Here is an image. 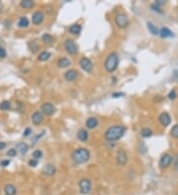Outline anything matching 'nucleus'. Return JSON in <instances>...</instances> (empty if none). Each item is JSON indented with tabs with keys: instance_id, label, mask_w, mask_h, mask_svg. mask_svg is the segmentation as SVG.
<instances>
[{
	"instance_id": "nucleus-1",
	"label": "nucleus",
	"mask_w": 178,
	"mask_h": 195,
	"mask_svg": "<svg viewBox=\"0 0 178 195\" xmlns=\"http://www.w3.org/2000/svg\"><path fill=\"white\" fill-rule=\"evenodd\" d=\"M127 128L123 125H114L109 127L106 131H105L104 137L108 142H112V141H117L121 139L124 134H125Z\"/></svg>"
},
{
	"instance_id": "nucleus-2",
	"label": "nucleus",
	"mask_w": 178,
	"mask_h": 195,
	"mask_svg": "<svg viewBox=\"0 0 178 195\" xmlns=\"http://www.w3.org/2000/svg\"><path fill=\"white\" fill-rule=\"evenodd\" d=\"M71 159L77 165L84 164V162H88L89 159H90V152H89L88 149L85 148L75 149L71 154Z\"/></svg>"
},
{
	"instance_id": "nucleus-3",
	"label": "nucleus",
	"mask_w": 178,
	"mask_h": 195,
	"mask_svg": "<svg viewBox=\"0 0 178 195\" xmlns=\"http://www.w3.org/2000/svg\"><path fill=\"white\" fill-rule=\"evenodd\" d=\"M118 64H119L118 53L115 52V51H113V52L109 53V55H108L106 59H105V62H104L105 70L109 73H113L116 69H117Z\"/></svg>"
},
{
	"instance_id": "nucleus-4",
	"label": "nucleus",
	"mask_w": 178,
	"mask_h": 195,
	"mask_svg": "<svg viewBox=\"0 0 178 195\" xmlns=\"http://www.w3.org/2000/svg\"><path fill=\"white\" fill-rule=\"evenodd\" d=\"M115 23L119 28L125 29L130 25V20H129L128 16L126 14H124V13H119L115 17Z\"/></svg>"
},
{
	"instance_id": "nucleus-5",
	"label": "nucleus",
	"mask_w": 178,
	"mask_h": 195,
	"mask_svg": "<svg viewBox=\"0 0 178 195\" xmlns=\"http://www.w3.org/2000/svg\"><path fill=\"white\" fill-rule=\"evenodd\" d=\"M64 49L69 55H75L78 52V47L75 42L71 39H67L63 43Z\"/></svg>"
},
{
	"instance_id": "nucleus-6",
	"label": "nucleus",
	"mask_w": 178,
	"mask_h": 195,
	"mask_svg": "<svg viewBox=\"0 0 178 195\" xmlns=\"http://www.w3.org/2000/svg\"><path fill=\"white\" fill-rule=\"evenodd\" d=\"M78 185H79L80 192L82 194L90 193L91 187H92V182H91L90 179H88V178H81L79 180V182H78Z\"/></svg>"
},
{
	"instance_id": "nucleus-7",
	"label": "nucleus",
	"mask_w": 178,
	"mask_h": 195,
	"mask_svg": "<svg viewBox=\"0 0 178 195\" xmlns=\"http://www.w3.org/2000/svg\"><path fill=\"white\" fill-rule=\"evenodd\" d=\"M116 159H117V162L119 166H125L127 165V162H128V154H127V152L124 150V149H120V150H118L117 152V156H116Z\"/></svg>"
},
{
	"instance_id": "nucleus-8",
	"label": "nucleus",
	"mask_w": 178,
	"mask_h": 195,
	"mask_svg": "<svg viewBox=\"0 0 178 195\" xmlns=\"http://www.w3.org/2000/svg\"><path fill=\"white\" fill-rule=\"evenodd\" d=\"M41 112L44 115H53L56 112V107L52 102H44L41 107Z\"/></svg>"
},
{
	"instance_id": "nucleus-9",
	"label": "nucleus",
	"mask_w": 178,
	"mask_h": 195,
	"mask_svg": "<svg viewBox=\"0 0 178 195\" xmlns=\"http://www.w3.org/2000/svg\"><path fill=\"white\" fill-rule=\"evenodd\" d=\"M79 65H80V67H81V69L83 70V71H85V72H87V73H90L91 71H92V69H93L92 62H91L90 59L87 58V57L80 58Z\"/></svg>"
},
{
	"instance_id": "nucleus-10",
	"label": "nucleus",
	"mask_w": 178,
	"mask_h": 195,
	"mask_svg": "<svg viewBox=\"0 0 178 195\" xmlns=\"http://www.w3.org/2000/svg\"><path fill=\"white\" fill-rule=\"evenodd\" d=\"M44 19H45V14L42 11H36L33 14V16H32V22L36 26L41 25L43 22H44Z\"/></svg>"
},
{
	"instance_id": "nucleus-11",
	"label": "nucleus",
	"mask_w": 178,
	"mask_h": 195,
	"mask_svg": "<svg viewBox=\"0 0 178 195\" xmlns=\"http://www.w3.org/2000/svg\"><path fill=\"white\" fill-rule=\"evenodd\" d=\"M32 122L34 125H40L44 121V114L42 113L41 110H37L32 114Z\"/></svg>"
},
{
	"instance_id": "nucleus-12",
	"label": "nucleus",
	"mask_w": 178,
	"mask_h": 195,
	"mask_svg": "<svg viewBox=\"0 0 178 195\" xmlns=\"http://www.w3.org/2000/svg\"><path fill=\"white\" fill-rule=\"evenodd\" d=\"M171 162H172V157L169 154H164L159 160V167H162V169H166V167L170 166Z\"/></svg>"
},
{
	"instance_id": "nucleus-13",
	"label": "nucleus",
	"mask_w": 178,
	"mask_h": 195,
	"mask_svg": "<svg viewBox=\"0 0 178 195\" xmlns=\"http://www.w3.org/2000/svg\"><path fill=\"white\" fill-rule=\"evenodd\" d=\"M78 77V72L75 69H69L64 73V79L68 82H73L77 79Z\"/></svg>"
},
{
	"instance_id": "nucleus-14",
	"label": "nucleus",
	"mask_w": 178,
	"mask_h": 195,
	"mask_svg": "<svg viewBox=\"0 0 178 195\" xmlns=\"http://www.w3.org/2000/svg\"><path fill=\"white\" fill-rule=\"evenodd\" d=\"M158 120H159L160 124L164 127L168 126L171 122V117L170 115L168 114L167 112H162L161 114L158 116Z\"/></svg>"
},
{
	"instance_id": "nucleus-15",
	"label": "nucleus",
	"mask_w": 178,
	"mask_h": 195,
	"mask_svg": "<svg viewBox=\"0 0 178 195\" xmlns=\"http://www.w3.org/2000/svg\"><path fill=\"white\" fill-rule=\"evenodd\" d=\"M56 172V167L53 166V164L46 165V166L44 167V169H43V173L47 175V177H53V175H55Z\"/></svg>"
},
{
	"instance_id": "nucleus-16",
	"label": "nucleus",
	"mask_w": 178,
	"mask_h": 195,
	"mask_svg": "<svg viewBox=\"0 0 178 195\" xmlns=\"http://www.w3.org/2000/svg\"><path fill=\"white\" fill-rule=\"evenodd\" d=\"M86 127L88 129H94L98 126L99 124V120L97 117H94V116H91V117H88L87 120H86Z\"/></svg>"
},
{
	"instance_id": "nucleus-17",
	"label": "nucleus",
	"mask_w": 178,
	"mask_h": 195,
	"mask_svg": "<svg viewBox=\"0 0 178 195\" xmlns=\"http://www.w3.org/2000/svg\"><path fill=\"white\" fill-rule=\"evenodd\" d=\"M81 31H82V27L81 25H79V24H74V25L69 27L68 29V32H70L71 35H73V36H78V35L81 32Z\"/></svg>"
},
{
	"instance_id": "nucleus-18",
	"label": "nucleus",
	"mask_w": 178,
	"mask_h": 195,
	"mask_svg": "<svg viewBox=\"0 0 178 195\" xmlns=\"http://www.w3.org/2000/svg\"><path fill=\"white\" fill-rule=\"evenodd\" d=\"M4 193L6 195H16L17 193V188L13 184H6L4 186Z\"/></svg>"
},
{
	"instance_id": "nucleus-19",
	"label": "nucleus",
	"mask_w": 178,
	"mask_h": 195,
	"mask_svg": "<svg viewBox=\"0 0 178 195\" xmlns=\"http://www.w3.org/2000/svg\"><path fill=\"white\" fill-rule=\"evenodd\" d=\"M77 138L80 141H82V142H86V141L88 140V138H89V134H88L87 130H85V129H83V128L78 130Z\"/></svg>"
},
{
	"instance_id": "nucleus-20",
	"label": "nucleus",
	"mask_w": 178,
	"mask_h": 195,
	"mask_svg": "<svg viewBox=\"0 0 178 195\" xmlns=\"http://www.w3.org/2000/svg\"><path fill=\"white\" fill-rule=\"evenodd\" d=\"M69 65H70V60H69L68 58L66 57H61L58 59V66L59 68L63 69V68H66V67H68Z\"/></svg>"
},
{
	"instance_id": "nucleus-21",
	"label": "nucleus",
	"mask_w": 178,
	"mask_h": 195,
	"mask_svg": "<svg viewBox=\"0 0 178 195\" xmlns=\"http://www.w3.org/2000/svg\"><path fill=\"white\" fill-rule=\"evenodd\" d=\"M17 150L20 152L21 155H26L27 153H28V150H29V146L28 144H26V143L24 142H21L19 143V144L17 145Z\"/></svg>"
},
{
	"instance_id": "nucleus-22",
	"label": "nucleus",
	"mask_w": 178,
	"mask_h": 195,
	"mask_svg": "<svg viewBox=\"0 0 178 195\" xmlns=\"http://www.w3.org/2000/svg\"><path fill=\"white\" fill-rule=\"evenodd\" d=\"M159 35L161 37H174V34L168 28H161L159 31Z\"/></svg>"
},
{
	"instance_id": "nucleus-23",
	"label": "nucleus",
	"mask_w": 178,
	"mask_h": 195,
	"mask_svg": "<svg viewBox=\"0 0 178 195\" xmlns=\"http://www.w3.org/2000/svg\"><path fill=\"white\" fill-rule=\"evenodd\" d=\"M51 56H52L51 52H48L47 50H44L38 55V59H39V61H47L51 58Z\"/></svg>"
},
{
	"instance_id": "nucleus-24",
	"label": "nucleus",
	"mask_w": 178,
	"mask_h": 195,
	"mask_svg": "<svg viewBox=\"0 0 178 195\" xmlns=\"http://www.w3.org/2000/svg\"><path fill=\"white\" fill-rule=\"evenodd\" d=\"M35 2L32 1V0H22L20 2V6L24 8V9H30V8L34 7Z\"/></svg>"
},
{
	"instance_id": "nucleus-25",
	"label": "nucleus",
	"mask_w": 178,
	"mask_h": 195,
	"mask_svg": "<svg viewBox=\"0 0 178 195\" xmlns=\"http://www.w3.org/2000/svg\"><path fill=\"white\" fill-rule=\"evenodd\" d=\"M147 29H148V31H150V32H152V35H155V36H156V35H158L159 34V31L157 30V28L153 25V24L152 23V22H147Z\"/></svg>"
},
{
	"instance_id": "nucleus-26",
	"label": "nucleus",
	"mask_w": 178,
	"mask_h": 195,
	"mask_svg": "<svg viewBox=\"0 0 178 195\" xmlns=\"http://www.w3.org/2000/svg\"><path fill=\"white\" fill-rule=\"evenodd\" d=\"M29 24H30V22L26 17H21L20 19H19L18 27L19 28H27V27L29 26Z\"/></svg>"
},
{
	"instance_id": "nucleus-27",
	"label": "nucleus",
	"mask_w": 178,
	"mask_h": 195,
	"mask_svg": "<svg viewBox=\"0 0 178 195\" xmlns=\"http://www.w3.org/2000/svg\"><path fill=\"white\" fill-rule=\"evenodd\" d=\"M42 40L46 43V45H51V43H53V37L52 35H50V34H45V35H43Z\"/></svg>"
},
{
	"instance_id": "nucleus-28",
	"label": "nucleus",
	"mask_w": 178,
	"mask_h": 195,
	"mask_svg": "<svg viewBox=\"0 0 178 195\" xmlns=\"http://www.w3.org/2000/svg\"><path fill=\"white\" fill-rule=\"evenodd\" d=\"M141 135L144 138H150L152 135V131L148 127H145V128H142L141 130Z\"/></svg>"
},
{
	"instance_id": "nucleus-29",
	"label": "nucleus",
	"mask_w": 178,
	"mask_h": 195,
	"mask_svg": "<svg viewBox=\"0 0 178 195\" xmlns=\"http://www.w3.org/2000/svg\"><path fill=\"white\" fill-rule=\"evenodd\" d=\"M10 108H11V104H10L9 101L1 102V104H0V110L6 112V110H9Z\"/></svg>"
},
{
	"instance_id": "nucleus-30",
	"label": "nucleus",
	"mask_w": 178,
	"mask_h": 195,
	"mask_svg": "<svg viewBox=\"0 0 178 195\" xmlns=\"http://www.w3.org/2000/svg\"><path fill=\"white\" fill-rule=\"evenodd\" d=\"M32 157H33V159H35V160H39V159H41L42 157H43V152L41 151V150H36V151H34L33 152V154H32Z\"/></svg>"
},
{
	"instance_id": "nucleus-31",
	"label": "nucleus",
	"mask_w": 178,
	"mask_h": 195,
	"mask_svg": "<svg viewBox=\"0 0 178 195\" xmlns=\"http://www.w3.org/2000/svg\"><path fill=\"white\" fill-rule=\"evenodd\" d=\"M170 135L173 138H178V124H175V125L171 128Z\"/></svg>"
},
{
	"instance_id": "nucleus-32",
	"label": "nucleus",
	"mask_w": 178,
	"mask_h": 195,
	"mask_svg": "<svg viewBox=\"0 0 178 195\" xmlns=\"http://www.w3.org/2000/svg\"><path fill=\"white\" fill-rule=\"evenodd\" d=\"M16 155H17V150L14 149V148L10 149V150L7 152V156L8 157H15Z\"/></svg>"
},
{
	"instance_id": "nucleus-33",
	"label": "nucleus",
	"mask_w": 178,
	"mask_h": 195,
	"mask_svg": "<svg viewBox=\"0 0 178 195\" xmlns=\"http://www.w3.org/2000/svg\"><path fill=\"white\" fill-rule=\"evenodd\" d=\"M177 98V94H176V91L175 90H172L170 93L168 94V99L169 100H175Z\"/></svg>"
},
{
	"instance_id": "nucleus-34",
	"label": "nucleus",
	"mask_w": 178,
	"mask_h": 195,
	"mask_svg": "<svg viewBox=\"0 0 178 195\" xmlns=\"http://www.w3.org/2000/svg\"><path fill=\"white\" fill-rule=\"evenodd\" d=\"M38 162H39V161H37V160H35V159H32V160H30L29 161V166L30 167H35L38 165Z\"/></svg>"
},
{
	"instance_id": "nucleus-35",
	"label": "nucleus",
	"mask_w": 178,
	"mask_h": 195,
	"mask_svg": "<svg viewBox=\"0 0 178 195\" xmlns=\"http://www.w3.org/2000/svg\"><path fill=\"white\" fill-rule=\"evenodd\" d=\"M32 133V129L30 128V127H27L25 129V131H24V137H29V135H31Z\"/></svg>"
},
{
	"instance_id": "nucleus-36",
	"label": "nucleus",
	"mask_w": 178,
	"mask_h": 195,
	"mask_svg": "<svg viewBox=\"0 0 178 195\" xmlns=\"http://www.w3.org/2000/svg\"><path fill=\"white\" fill-rule=\"evenodd\" d=\"M5 56H6V51L3 47L0 45V58H4Z\"/></svg>"
},
{
	"instance_id": "nucleus-37",
	"label": "nucleus",
	"mask_w": 178,
	"mask_h": 195,
	"mask_svg": "<svg viewBox=\"0 0 178 195\" xmlns=\"http://www.w3.org/2000/svg\"><path fill=\"white\" fill-rule=\"evenodd\" d=\"M9 164H10V161H9V160H4V161H2L1 162H0V165H1V167H7Z\"/></svg>"
},
{
	"instance_id": "nucleus-38",
	"label": "nucleus",
	"mask_w": 178,
	"mask_h": 195,
	"mask_svg": "<svg viewBox=\"0 0 178 195\" xmlns=\"http://www.w3.org/2000/svg\"><path fill=\"white\" fill-rule=\"evenodd\" d=\"M125 96V94L122 93V92H120V93H114L112 94V97L113 98H121V97H124Z\"/></svg>"
},
{
	"instance_id": "nucleus-39",
	"label": "nucleus",
	"mask_w": 178,
	"mask_h": 195,
	"mask_svg": "<svg viewBox=\"0 0 178 195\" xmlns=\"http://www.w3.org/2000/svg\"><path fill=\"white\" fill-rule=\"evenodd\" d=\"M6 148V143L4 142H0V151L3 150V149Z\"/></svg>"
},
{
	"instance_id": "nucleus-40",
	"label": "nucleus",
	"mask_w": 178,
	"mask_h": 195,
	"mask_svg": "<svg viewBox=\"0 0 178 195\" xmlns=\"http://www.w3.org/2000/svg\"><path fill=\"white\" fill-rule=\"evenodd\" d=\"M152 8L155 11H158V12H161V10H159V7L157 6V5H152Z\"/></svg>"
}]
</instances>
